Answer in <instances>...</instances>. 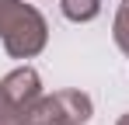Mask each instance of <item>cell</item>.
Instances as JSON below:
<instances>
[{
  "mask_svg": "<svg viewBox=\"0 0 129 125\" xmlns=\"http://www.w3.org/2000/svg\"><path fill=\"white\" fill-rule=\"evenodd\" d=\"M112 35H115V45H119V49L129 56V0H126V4H119V11H115Z\"/></svg>",
  "mask_w": 129,
  "mask_h": 125,
  "instance_id": "5",
  "label": "cell"
},
{
  "mask_svg": "<svg viewBox=\"0 0 129 125\" xmlns=\"http://www.w3.org/2000/svg\"><path fill=\"white\" fill-rule=\"evenodd\" d=\"M101 4L105 0H59V7H63V14L70 21H94L98 14H101Z\"/></svg>",
  "mask_w": 129,
  "mask_h": 125,
  "instance_id": "4",
  "label": "cell"
},
{
  "mask_svg": "<svg viewBox=\"0 0 129 125\" xmlns=\"http://www.w3.org/2000/svg\"><path fill=\"white\" fill-rule=\"evenodd\" d=\"M0 42L11 59H31L49 42V24L31 4L0 0Z\"/></svg>",
  "mask_w": 129,
  "mask_h": 125,
  "instance_id": "1",
  "label": "cell"
},
{
  "mask_svg": "<svg viewBox=\"0 0 129 125\" xmlns=\"http://www.w3.org/2000/svg\"><path fill=\"white\" fill-rule=\"evenodd\" d=\"M94 115V104L84 90H56L42 94L21 115V125H84Z\"/></svg>",
  "mask_w": 129,
  "mask_h": 125,
  "instance_id": "2",
  "label": "cell"
},
{
  "mask_svg": "<svg viewBox=\"0 0 129 125\" xmlns=\"http://www.w3.org/2000/svg\"><path fill=\"white\" fill-rule=\"evenodd\" d=\"M119 125H129V115H122V118H119Z\"/></svg>",
  "mask_w": 129,
  "mask_h": 125,
  "instance_id": "7",
  "label": "cell"
},
{
  "mask_svg": "<svg viewBox=\"0 0 129 125\" xmlns=\"http://www.w3.org/2000/svg\"><path fill=\"white\" fill-rule=\"evenodd\" d=\"M0 83H4L7 97L18 104V111H21V115L39 101V97H42V80H39V73H35L31 66H18V70H11Z\"/></svg>",
  "mask_w": 129,
  "mask_h": 125,
  "instance_id": "3",
  "label": "cell"
},
{
  "mask_svg": "<svg viewBox=\"0 0 129 125\" xmlns=\"http://www.w3.org/2000/svg\"><path fill=\"white\" fill-rule=\"evenodd\" d=\"M0 125H21V111H18V104L7 97L4 83H0Z\"/></svg>",
  "mask_w": 129,
  "mask_h": 125,
  "instance_id": "6",
  "label": "cell"
}]
</instances>
